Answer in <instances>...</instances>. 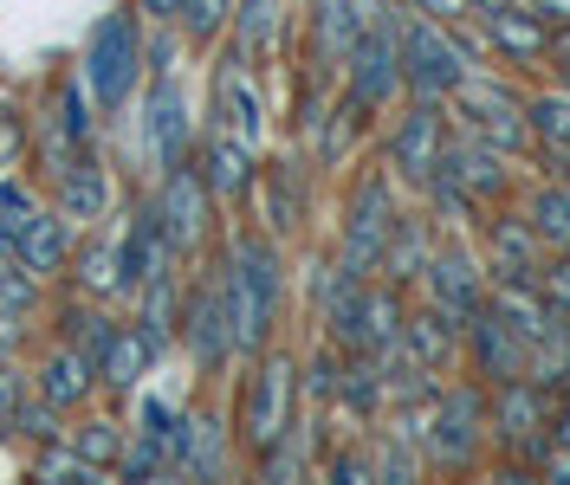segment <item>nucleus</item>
Returning <instances> with one entry per match:
<instances>
[{"label":"nucleus","mask_w":570,"mask_h":485,"mask_svg":"<svg viewBox=\"0 0 570 485\" xmlns=\"http://www.w3.org/2000/svg\"><path fill=\"white\" fill-rule=\"evenodd\" d=\"M487 427L499 447V479H519L525 466L544 473V459L558 447V388H544L538 376H512L487 388Z\"/></svg>","instance_id":"obj_1"},{"label":"nucleus","mask_w":570,"mask_h":485,"mask_svg":"<svg viewBox=\"0 0 570 485\" xmlns=\"http://www.w3.org/2000/svg\"><path fill=\"white\" fill-rule=\"evenodd\" d=\"M279 246L266 234H240L227 246V266H220V291H227V317H234V344L240 356H259L273 344V324H279Z\"/></svg>","instance_id":"obj_2"},{"label":"nucleus","mask_w":570,"mask_h":485,"mask_svg":"<svg viewBox=\"0 0 570 485\" xmlns=\"http://www.w3.org/2000/svg\"><path fill=\"white\" fill-rule=\"evenodd\" d=\"M493 447V427H487V382L480 376H454L434 388V408H428V441L422 459L434 473H473Z\"/></svg>","instance_id":"obj_3"},{"label":"nucleus","mask_w":570,"mask_h":485,"mask_svg":"<svg viewBox=\"0 0 570 485\" xmlns=\"http://www.w3.org/2000/svg\"><path fill=\"white\" fill-rule=\"evenodd\" d=\"M448 123L461 130V137L487 142V149H499V156H525V149H538L532 142V110H525V91L512 85V78H493V71H473L461 91L448 98Z\"/></svg>","instance_id":"obj_4"},{"label":"nucleus","mask_w":570,"mask_h":485,"mask_svg":"<svg viewBox=\"0 0 570 485\" xmlns=\"http://www.w3.org/2000/svg\"><path fill=\"white\" fill-rule=\"evenodd\" d=\"M473 39L461 27H448V20H428V13H409L402 7V85H409V98H454L466 78H473Z\"/></svg>","instance_id":"obj_5"},{"label":"nucleus","mask_w":570,"mask_h":485,"mask_svg":"<svg viewBox=\"0 0 570 485\" xmlns=\"http://www.w3.org/2000/svg\"><path fill=\"white\" fill-rule=\"evenodd\" d=\"M344 91L370 117L390 110L395 98H409V85H402V0H370V20L344 59Z\"/></svg>","instance_id":"obj_6"},{"label":"nucleus","mask_w":570,"mask_h":485,"mask_svg":"<svg viewBox=\"0 0 570 485\" xmlns=\"http://www.w3.org/2000/svg\"><path fill=\"white\" fill-rule=\"evenodd\" d=\"M402 201H395V175L390 169H370L356 175L351 188V208H344V234H337V266L351 278H370L383 266V246H390V227Z\"/></svg>","instance_id":"obj_7"},{"label":"nucleus","mask_w":570,"mask_h":485,"mask_svg":"<svg viewBox=\"0 0 570 485\" xmlns=\"http://www.w3.org/2000/svg\"><path fill=\"white\" fill-rule=\"evenodd\" d=\"M292 420H298V369H292V356L266 344L253 356L247 388H240V441H247V453H266Z\"/></svg>","instance_id":"obj_8"},{"label":"nucleus","mask_w":570,"mask_h":485,"mask_svg":"<svg viewBox=\"0 0 570 485\" xmlns=\"http://www.w3.org/2000/svg\"><path fill=\"white\" fill-rule=\"evenodd\" d=\"M448 137H454L448 105H441V98H409L402 117H395L390 142H383V169H390L402 188H415V195H422L428 181H434V169H441Z\"/></svg>","instance_id":"obj_9"},{"label":"nucleus","mask_w":570,"mask_h":485,"mask_svg":"<svg viewBox=\"0 0 570 485\" xmlns=\"http://www.w3.org/2000/svg\"><path fill=\"white\" fill-rule=\"evenodd\" d=\"M422 298L466 330L473 311H487V298H493V273H487V259L454 234V240L434 246V259H428V273H422Z\"/></svg>","instance_id":"obj_10"},{"label":"nucleus","mask_w":570,"mask_h":485,"mask_svg":"<svg viewBox=\"0 0 570 485\" xmlns=\"http://www.w3.org/2000/svg\"><path fill=\"white\" fill-rule=\"evenodd\" d=\"M137 71H142L137 20H130V13H105L98 33H91V46H85V85H91V98H98L105 110H117L124 98H130Z\"/></svg>","instance_id":"obj_11"},{"label":"nucleus","mask_w":570,"mask_h":485,"mask_svg":"<svg viewBox=\"0 0 570 485\" xmlns=\"http://www.w3.org/2000/svg\"><path fill=\"white\" fill-rule=\"evenodd\" d=\"M480 46H487L505 71H538V66H551L558 27L538 13L532 0H505L493 13H480Z\"/></svg>","instance_id":"obj_12"},{"label":"nucleus","mask_w":570,"mask_h":485,"mask_svg":"<svg viewBox=\"0 0 570 485\" xmlns=\"http://www.w3.org/2000/svg\"><path fill=\"white\" fill-rule=\"evenodd\" d=\"M480 259H487V273H493V285H538V273H544V240L532 234V220H525V208H505V214H487L480 220Z\"/></svg>","instance_id":"obj_13"},{"label":"nucleus","mask_w":570,"mask_h":485,"mask_svg":"<svg viewBox=\"0 0 570 485\" xmlns=\"http://www.w3.org/2000/svg\"><path fill=\"white\" fill-rule=\"evenodd\" d=\"M441 181H454L461 195H473L480 208H493V201H505V195H519V169H512V156H499V149H487V142L473 137H448V149H441Z\"/></svg>","instance_id":"obj_14"},{"label":"nucleus","mask_w":570,"mask_h":485,"mask_svg":"<svg viewBox=\"0 0 570 485\" xmlns=\"http://www.w3.org/2000/svg\"><path fill=\"white\" fill-rule=\"evenodd\" d=\"M208 214H214V195L195 162H176L163 175V195H156V220H163V240L169 253H195L208 240Z\"/></svg>","instance_id":"obj_15"},{"label":"nucleus","mask_w":570,"mask_h":485,"mask_svg":"<svg viewBox=\"0 0 570 485\" xmlns=\"http://www.w3.org/2000/svg\"><path fill=\"white\" fill-rule=\"evenodd\" d=\"M181 337H188V356H195V369H202V376L227 369V356H240L220 278H208V285H195V291H188V305H181Z\"/></svg>","instance_id":"obj_16"},{"label":"nucleus","mask_w":570,"mask_h":485,"mask_svg":"<svg viewBox=\"0 0 570 485\" xmlns=\"http://www.w3.org/2000/svg\"><path fill=\"white\" fill-rule=\"evenodd\" d=\"M214 130L240 137L247 149H259V137H266V105L253 91V59H240V52H227L214 66Z\"/></svg>","instance_id":"obj_17"},{"label":"nucleus","mask_w":570,"mask_h":485,"mask_svg":"<svg viewBox=\"0 0 570 485\" xmlns=\"http://www.w3.org/2000/svg\"><path fill=\"white\" fill-rule=\"evenodd\" d=\"M395 344L409 349L422 369H434V376H454V369H466V330L448 311H434L428 298L402 317V337H395Z\"/></svg>","instance_id":"obj_18"},{"label":"nucleus","mask_w":570,"mask_h":485,"mask_svg":"<svg viewBox=\"0 0 570 485\" xmlns=\"http://www.w3.org/2000/svg\"><path fill=\"white\" fill-rule=\"evenodd\" d=\"M434 227H441V220L428 214V201H422V208H402V214H395L376 278H390V285H402V291H409V285H422L428 259H434V246H441V234H434Z\"/></svg>","instance_id":"obj_19"},{"label":"nucleus","mask_w":570,"mask_h":485,"mask_svg":"<svg viewBox=\"0 0 570 485\" xmlns=\"http://www.w3.org/2000/svg\"><path fill=\"white\" fill-rule=\"evenodd\" d=\"M466 376H480L487 388L525 376V344L505 330V317H499L493 305L473 311V324H466Z\"/></svg>","instance_id":"obj_20"},{"label":"nucleus","mask_w":570,"mask_h":485,"mask_svg":"<svg viewBox=\"0 0 570 485\" xmlns=\"http://www.w3.org/2000/svg\"><path fill=\"white\" fill-rule=\"evenodd\" d=\"M149 156H156V169H176L188 162V142H195V117H188V98H181V85L169 71H156V91H149Z\"/></svg>","instance_id":"obj_21"},{"label":"nucleus","mask_w":570,"mask_h":485,"mask_svg":"<svg viewBox=\"0 0 570 485\" xmlns=\"http://www.w3.org/2000/svg\"><path fill=\"white\" fill-rule=\"evenodd\" d=\"M195 169H202V181H208L214 201H247L253 188H259V162H253V149L240 137H227V130H208Z\"/></svg>","instance_id":"obj_22"},{"label":"nucleus","mask_w":570,"mask_h":485,"mask_svg":"<svg viewBox=\"0 0 570 485\" xmlns=\"http://www.w3.org/2000/svg\"><path fill=\"white\" fill-rule=\"evenodd\" d=\"M363 20H370V0H312V59H318V71H344Z\"/></svg>","instance_id":"obj_23"},{"label":"nucleus","mask_w":570,"mask_h":485,"mask_svg":"<svg viewBox=\"0 0 570 485\" xmlns=\"http://www.w3.org/2000/svg\"><path fill=\"white\" fill-rule=\"evenodd\" d=\"M39 156H46V169L66 175L78 156H91V117H85V85H66L59 91V110H52V123L39 130Z\"/></svg>","instance_id":"obj_24"},{"label":"nucleus","mask_w":570,"mask_h":485,"mask_svg":"<svg viewBox=\"0 0 570 485\" xmlns=\"http://www.w3.org/2000/svg\"><path fill=\"white\" fill-rule=\"evenodd\" d=\"M220 459H227V434H220V420L214 415H181L176 441H169V473H181V479H214Z\"/></svg>","instance_id":"obj_25"},{"label":"nucleus","mask_w":570,"mask_h":485,"mask_svg":"<svg viewBox=\"0 0 570 485\" xmlns=\"http://www.w3.org/2000/svg\"><path fill=\"white\" fill-rule=\"evenodd\" d=\"M13 259H20V273H33V278H52L59 266L71 259V240H66V214L52 220V214H39L20 227V240H13Z\"/></svg>","instance_id":"obj_26"},{"label":"nucleus","mask_w":570,"mask_h":485,"mask_svg":"<svg viewBox=\"0 0 570 485\" xmlns=\"http://www.w3.org/2000/svg\"><path fill=\"white\" fill-rule=\"evenodd\" d=\"M105 208H110V175H105V162H98V149H91V156H78V162L59 175V214H66V220H98Z\"/></svg>","instance_id":"obj_27"},{"label":"nucleus","mask_w":570,"mask_h":485,"mask_svg":"<svg viewBox=\"0 0 570 485\" xmlns=\"http://www.w3.org/2000/svg\"><path fill=\"white\" fill-rule=\"evenodd\" d=\"M519 208L532 220V234L544 240V253H570V188L558 175H551V181H532Z\"/></svg>","instance_id":"obj_28"},{"label":"nucleus","mask_w":570,"mask_h":485,"mask_svg":"<svg viewBox=\"0 0 570 485\" xmlns=\"http://www.w3.org/2000/svg\"><path fill=\"white\" fill-rule=\"evenodd\" d=\"M91 382H98V363L91 356H78V349H52L46 363H39V395L52 402V408H78L85 395H91Z\"/></svg>","instance_id":"obj_29"},{"label":"nucleus","mask_w":570,"mask_h":485,"mask_svg":"<svg viewBox=\"0 0 570 485\" xmlns=\"http://www.w3.org/2000/svg\"><path fill=\"white\" fill-rule=\"evenodd\" d=\"M156 349H163V344H156L149 330H124V324H117L105 363H98V382H105V388H117V395H130V388L142 382V369L156 363Z\"/></svg>","instance_id":"obj_30"},{"label":"nucleus","mask_w":570,"mask_h":485,"mask_svg":"<svg viewBox=\"0 0 570 485\" xmlns=\"http://www.w3.org/2000/svg\"><path fill=\"white\" fill-rule=\"evenodd\" d=\"M285 33V0H240L234 7V52L240 59H266Z\"/></svg>","instance_id":"obj_31"},{"label":"nucleus","mask_w":570,"mask_h":485,"mask_svg":"<svg viewBox=\"0 0 570 485\" xmlns=\"http://www.w3.org/2000/svg\"><path fill=\"white\" fill-rule=\"evenodd\" d=\"M525 110H532V142H538V149H544V156H570V91H564V85L532 91Z\"/></svg>","instance_id":"obj_32"},{"label":"nucleus","mask_w":570,"mask_h":485,"mask_svg":"<svg viewBox=\"0 0 570 485\" xmlns=\"http://www.w3.org/2000/svg\"><path fill=\"white\" fill-rule=\"evenodd\" d=\"M298 214H305V175H298V162L266 169V227L285 240V234H298Z\"/></svg>","instance_id":"obj_33"},{"label":"nucleus","mask_w":570,"mask_h":485,"mask_svg":"<svg viewBox=\"0 0 570 485\" xmlns=\"http://www.w3.org/2000/svg\"><path fill=\"white\" fill-rule=\"evenodd\" d=\"M234 7H240V0H176V27L195 39V46H214V39L234 27Z\"/></svg>","instance_id":"obj_34"},{"label":"nucleus","mask_w":570,"mask_h":485,"mask_svg":"<svg viewBox=\"0 0 570 485\" xmlns=\"http://www.w3.org/2000/svg\"><path fill=\"white\" fill-rule=\"evenodd\" d=\"M110 337H117V324H110L105 311H91V305H71V311H66V344L78 349V356H91V363H105Z\"/></svg>","instance_id":"obj_35"},{"label":"nucleus","mask_w":570,"mask_h":485,"mask_svg":"<svg viewBox=\"0 0 570 485\" xmlns=\"http://www.w3.org/2000/svg\"><path fill=\"white\" fill-rule=\"evenodd\" d=\"M33 479H46V485H91L98 479V466H91L78 447H46L33 459Z\"/></svg>","instance_id":"obj_36"},{"label":"nucleus","mask_w":570,"mask_h":485,"mask_svg":"<svg viewBox=\"0 0 570 485\" xmlns=\"http://www.w3.org/2000/svg\"><path fill=\"white\" fill-rule=\"evenodd\" d=\"M344 356H351V349H337L331 337H324V349L312 356V363H305V395H312V402H337V382H344Z\"/></svg>","instance_id":"obj_37"},{"label":"nucleus","mask_w":570,"mask_h":485,"mask_svg":"<svg viewBox=\"0 0 570 485\" xmlns=\"http://www.w3.org/2000/svg\"><path fill=\"white\" fill-rule=\"evenodd\" d=\"M71 447L85 453L91 466H117V459H124V434H117V420H91V427H85Z\"/></svg>","instance_id":"obj_38"},{"label":"nucleus","mask_w":570,"mask_h":485,"mask_svg":"<svg viewBox=\"0 0 570 485\" xmlns=\"http://www.w3.org/2000/svg\"><path fill=\"white\" fill-rule=\"evenodd\" d=\"M78 285H85V291H124V278H117V246H91V253L78 259Z\"/></svg>","instance_id":"obj_39"},{"label":"nucleus","mask_w":570,"mask_h":485,"mask_svg":"<svg viewBox=\"0 0 570 485\" xmlns=\"http://www.w3.org/2000/svg\"><path fill=\"white\" fill-rule=\"evenodd\" d=\"M33 220V201H27V188H0V253H13V240H20V227Z\"/></svg>","instance_id":"obj_40"},{"label":"nucleus","mask_w":570,"mask_h":485,"mask_svg":"<svg viewBox=\"0 0 570 485\" xmlns=\"http://www.w3.org/2000/svg\"><path fill=\"white\" fill-rule=\"evenodd\" d=\"M324 473H331L337 485H363V479H376V459H370V447H344Z\"/></svg>","instance_id":"obj_41"},{"label":"nucleus","mask_w":570,"mask_h":485,"mask_svg":"<svg viewBox=\"0 0 570 485\" xmlns=\"http://www.w3.org/2000/svg\"><path fill=\"white\" fill-rule=\"evenodd\" d=\"M538 291H544L558 311H570V253H551V259H544V273H538Z\"/></svg>","instance_id":"obj_42"},{"label":"nucleus","mask_w":570,"mask_h":485,"mask_svg":"<svg viewBox=\"0 0 570 485\" xmlns=\"http://www.w3.org/2000/svg\"><path fill=\"white\" fill-rule=\"evenodd\" d=\"M7 427H20L27 441H52V434H59V427H52V402H20Z\"/></svg>","instance_id":"obj_43"},{"label":"nucleus","mask_w":570,"mask_h":485,"mask_svg":"<svg viewBox=\"0 0 570 485\" xmlns=\"http://www.w3.org/2000/svg\"><path fill=\"white\" fill-rule=\"evenodd\" d=\"M409 13H428V20H448V27H461L466 20V0H402Z\"/></svg>","instance_id":"obj_44"},{"label":"nucleus","mask_w":570,"mask_h":485,"mask_svg":"<svg viewBox=\"0 0 570 485\" xmlns=\"http://www.w3.org/2000/svg\"><path fill=\"white\" fill-rule=\"evenodd\" d=\"M20 117H13V110H0V169H7V162H13V156H20Z\"/></svg>","instance_id":"obj_45"},{"label":"nucleus","mask_w":570,"mask_h":485,"mask_svg":"<svg viewBox=\"0 0 570 485\" xmlns=\"http://www.w3.org/2000/svg\"><path fill=\"white\" fill-rule=\"evenodd\" d=\"M13 408H20V376H13V369L0 363V427L13 420Z\"/></svg>","instance_id":"obj_46"},{"label":"nucleus","mask_w":570,"mask_h":485,"mask_svg":"<svg viewBox=\"0 0 570 485\" xmlns=\"http://www.w3.org/2000/svg\"><path fill=\"white\" fill-rule=\"evenodd\" d=\"M13 344H20V317H13V305H0V356Z\"/></svg>","instance_id":"obj_47"},{"label":"nucleus","mask_w":570,"mask_h":485,"mask_svg":"<svg viewBox=\"0 0 570 485\" xmlns=\"http://www.w3.org/2000/svg\"><path fill=\"white\" fill-rule=\"evenodd\" d=\"M532 7L551 20V27H570V0H532Z\"/></svg>","instance_id":"obj_48"},{"label":"nucleus","mask_w":570,"mask_h":485,"mask_svg":"<svg viewBox=\"0 0 570 485\" xmlns=\"http://www.w3.org/2000/svg\"><path fill=\"white\" fill-rule=\"evenodd\" d=\"M551 175H558V181L570 188V156H551Z\"/></svg>","instance_id":"obj_49"},{"label":"nucleus","mask_w":570,"mask_h":485,"mask_svg":"<svg viewBox=\"0 0 570 485\" xmlns=\"http://www.w3.org/2000/svg\"><path fill=\"white\" fill-rule=\"evenodd\" d=\"M564 388H570V369H564Z\"/></svg>","instance_id":"obj_50"}]
</instances>
